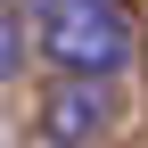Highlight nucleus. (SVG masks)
Returning <instances> with one entry per match:
<instances>
[{"instance_id": "nucleus-1", "label": "nucleus", "mask_w": 148, "mask_h": 148, "mask_svg": "<svg viewBox=\"0 0 148 148\" xmlns=\"http://www.w3.org/2000/svg\"><path fill=\"white\" fill-rule=\"evenodd\" d=\"M41 49L66 74H115L132 66V16L123 0H41Z\"/></svg>"}, {"instance_id": "nucleus-3", "label": "nucleus", "mask_w": 148, "mask_h": 148, "mask_svg": "<svg viewBox=\"0 0 148 148\" xmlns=\"http://www.w3.org/2000/svg\"><path fill=\"white\" fill-rule=\"evenodd\" d=\"M16 58H25V25H0V82L16 74Z\"/></svg>"}, {"instance_id": "nucleus-2", "label": "nucleus", "mask_w": 148, "mask_h": 148, "mask_svg": "<svg viewBox=\"0 0 148 148\" xmlns=\"http://www.w3.org/2000/svg\"><path fill=\"white\" fill-rule=\"evenodd\" d=\"M41 123H49V140H58V148H74V140H99L107 123H115V107H107L99 74H74V82L58 90V99L41 107Z\"/></svg>"}, {"instance_id": "nucleus-4", "label": "nucleus", "mask_w": 148, "mask_h": 148, "mask_svg": "<svg viewBox=\"0 0 148 148\" xmlns=\"http://www.w3.org/2000/svg\"><path fill=\"white\" fill-rule=\"evenodd\" d=\"M49 148H58V140H49Z\"/></svg>"}]
</instances>
